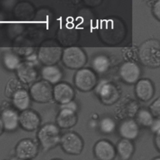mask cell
Instances as JSON below:
<instances>
[{
    "mask_svg": "<svg viewBox=\"0 0 160 160\" xmlns=\"http://www.w3.org/2000/svg\"><path fill=\"white\" fill-rule=\"evenodd\" d=\"M139 58L146 66L152 68L160 65V43L156 39H149L143 42L139 49Z\"/></svg>",
    "mask_w": 160,
    "mask_h": 160,
    "instance_id": "6da1fadb",
    "label": "cell"
},
{
    "mask_svg": "<svg viewBox=\"0 0 160 160\" xmlns=\"http://www.w3.org/2000/svg\"><path fill=\"white\" fill-rule=\"evenodd\" d=\"M38 139L44 150H48L56 146L60 142V131L54 124L44 125L38 133Z\"/></svg>",
    "mask_w": 160,
    "mask_h": 160,
    "instance_id": "7a4b0ae2",
    "label": "cell"
},
{
    "mask_svg": "<svg viewBox=\"0 0 160 160\" xmlns=\"http://www.w3.org/2000/svg\"><path fill=\"white\" fill-rule=\"evenodd\" d=\"M63 64L68 68L76 69L82 68L86 62V55L84 51L78 47H69L62 52Z\"/></svg>",
    "mask_w": 160,
    "mask_h": 160,
    "instance_id": "3957f363",
    "label": "cell"
},
{
    "mask_svg": "<svg viewBox=\"0 0 160 160\" xmlns=\"http://www.w3.org/2000/svg\"><path fill=\"white\" fill-rule=\"evenodd\" d=\"M96 92L101 101L106 105L114 104L119 97L117 88L112 83L106 81H101L96 88Z\"/></svg>",
    "mask_w": 160,
    "mask_h": 160,
    "instance_id": "277c9868",
    "label": "cell"
},
{
    "mask_svg": "<svg viewBox=\"0 0 160 160\" xmlns=\"http://www.w3.org/2000/svg\"><path fill=\"white\" fill-rule=\"evenodd\" d=\"M30 94L32 98L38 102H48L52 98V88L48 81H39L31 86Z\"/></svg>",
    "mask_w": 160,
    "mask_h": 160,
    "instance_id": "5b68a950",
    "label": "cell"
},
{
    "mask_svg": "<svg viewBox=\"0 0 160 160\" xmlns=\"http://www.w3.org/2000/svg\"><path fill=\"white\" fill-rule=\"evenodd\" d=\"M97 78L94 72L88 68L80 69L74 76L76 86L82 91H89L96 84Z\"/></svg>",
    "mask_w": 160,
    "mask_h": 160,
    "instance_id": "8992f818",
    "label": "cell"
},
{
    "mask_svg": "<svg viewBox=\"0 0 160 160\" xmlns=\"http://www.w3.org/2000/svg\"><path fill=\"white\" fill-rule=\"evenodd\" d=\"M59 142L63 150L70 154H79L82 150V141L81 138L74 132H69L64 134L61 137Z\"/></svg>",
    "mask_w": 160,
    "mask_h": 160,
    "instance_id": "52a82bcc",
    "label": "cell"
},
{
    "mask_svg": "<svg viewBox=\"0 0 160 160\" xmlns=\"http://www.w3.org/2000/svg\"><path fill=\"white\" fill-rule=\"evenodd\" d=\"M62 49L59 47H42L38 51L39 61L45 65H54L61 59Z\"/></svg>",
    "mask_w": 160,
    "mask_h": 160,
    "instance_id": "ba28073f",
    "label": "cell"
},
{
    "mask_svg": "<svg viewBox=\"0 0 160 160\" xmlns=\"http://www.w3.org/2000/svg\"><path fill=\"white\" fill-rule=\"evenodd\" d=\"M119 74L121 78L126 82L133 84L138 81L141 74V69L139 66L131 61L123 63L120 69Z\"/></svg>",
    "mask_w": 160,
    "mask_h": 160,
    "instance_id": "9c48e42d",
    "label": "cell"
},
{
    "mask_svg": "<svg viewBox=\"0 0 160 160\" xmlns=\"http://www.w3.org/2000/svg\"><path fill=\"white\" fill-rule=\"evenodd\" d=\"M52 96L61 104L69 102L74 97V91L68 84L60 82L57 84L52 89Z\"/></svg>",
    "mask_w": 160,
    "mask_h": 160,
    "instance_id": "30bf717a",
    "label": "cell"
},
{
    "mask_svg": "<svg viewBox=\"0 0 160 160\" xmlns=\"http://www.w3.org/2000/svg\"><path fill=\"white\" fill-rule=\"evenodd\" d=\"M38 146L32 140L25 139L21 140L16 148V156L22 159H31L38 153Z\"/></svg>",
    "mask_w": 160,
    "mask_h": 160,
    "instance_id": "8fae6325",
    "label": "cell"
},
{
    "mask_svg": "<svg viewBox=\"0 0 160 160\" xmlns=\"http://www.w3.org/2000/svg\"><path fill=\"white\" fill-rule=\"evenodd\" d=\"M16 69L19 79L24 83L32 82L37 78L38 72L35 66L32 62H20Z\"/></svg>",
    "mask_w": 160,
    "mask_h": 160,
    "instance_id": "7c38bea8",
    "label": "cell"
},
{
    "mask_svg": "<svg viewBox=\"0 0 160 160\" xmlns=\"http://www.w3.org/2000/svg\"><path fill=\"white\" fill-rule=\"evenodd\" d=\"M96 157L100 160H112L116 155L113 145L107 140L98 141L94 148Z\"/></svg>",
    "mask_w": 160,
    "mask_h": 160,
    "instance_id": "4fadbf2b",
    "label": "cell"
},
{
    "mask_svg": "<svg viewBox=\"0 0 160 160\" xmlns=\"http://www.w3.org/2000/svg\"><path fill=\"white\" fill-rule=\"evenodd\" d=\"M19 122L21 126L27 131L36 129L41 122L39 116L33 111L23 110L19 116Z\"/></svg>",
    "mask_w": 160,
    "mask_h": 160,
    "instance_id": "5bb4252c",
    "label": "cell"
},
{
    "mask_svg": "<svg viewBox=\"0 0 160 160\" xmlns=\"http://www.w3.org/2000/svg\"><path fill=\"white\" fill-rule=\"evenodd\" d=\"M61 110L57 116L56 121L61 128H70L77 122L76 111L65 107H60Z\"/></svg>",
    "mask_w": 160,
    "mask_h": 160,
    "instance_id": "9a60e30c",
    "label": "cell"
},
{
    "mask_svg": "<svg viewBox=\"0 0 160 160\" xmlns=\"http://www.w3.org/2000/svg\"><path fill=\"white\" fill-rule=\"evenodd\" d=\"M135 92L137 97L139 99L143 101H148L154 95V86L149 79H142L137 81Z\"/></svg>",
    "mask_w": 160,
    "mask_h": 160,
    "instance_id": "2e32d148",
    "label": "cell"
},
{
    "mask_svg": "<svg viewBox=\"0 0 160 160\" xmlns=\"http://www.w3.org/2000/svg\"><path fill=\"white\" fill-rule=\"evenodd\" d=\"M119 131L122 138L132 140L137 138L139 134V126L134 120L128 119L121 123Z\"/></svg>",
    "mask_w": 160,
    "mask_h": 160,
    "instance_id": "e0dca14e",
    "label": "cell"
},
{
    "mask_svg": "<svg viewBox=\"0 0 160 160\" xmlns=\"http://www.w3.org/2000/svg\"><path fill=\"white\" fill-rule=\"evenodd\" d=\"M41 76L44 80L51 84L58 83L62 77L61 69L54 65H46L41 69Z\"/></svg>",
    "mask_w": 160,
    "mask_h": 160,
    "instance_id": "ac0fdd59",
    "label": "cell"
},
{
    "mask_svg": "<svg viewBox=\"0 0 160 160\" xmlns=\"http://www.w3.org/2000/svg\"><path fill=\"white\" fill-rule=\"evenodd\" d=\"M1 120L3 127L8 131H13L17 128L19 124V116L11 109L4 110L1 114Z\"/></svg>",
    "mask_w": 160,
    "mask_h": 160,
    "instance_id": "d6986e66",
    "label": "cell"
},
{
    "mask_svg": "<svg viewBox=\"0 0 160 160\" xmlns=\"http://www.w3.org/2000/svg\"><path fill=\"white\" fill-rule=\"evenodd\" d=\"M12 102L16 108L23 111L27 109L30 104V97L24 89H19L12 96Z\"/></svg>",
    "mask_w": 160,
    "mask_h": 160,
    "instance_id": "ffe728a7",
    "label": "cell"
},
{
    "mask_svg": "<svg viewBox=\"0 0 160 160\" xmlns=\"http://www.w3.org/2000/svg\"><path fill=\"white\" fill-rule=\"evenodd\" d=\"M117 151L121 159L123 160L128 159L134 152L133 144L129 139L124 138L118 143Z\"/></svg>",
    "mask_w": 160,
    "mask_h": 160,
    "instance_id": "44dd1931",
    "label": "cell"
},
{
    "mask_svg": "<svg viewBox=\"0 0 160 160\" xmlns=\"http://www.w3.org/2000/svg\"><path fill=\"white\" fill-rule=\"evenodd\" d=\"M110 65L109 58L102 54H99L94 58L92 61V66L93 69L98 73H103L106 72Z\"/></svg>",
    "mask_w": 160,
    "mask_h": 160,
    "instance_id": "7402d4cb",
    "label": "cell"
},
{
    "mask_svg": "<svg viewBox=\"0 0 160 160\" xmlns=\"http://www.w3.org/2000/svg\"><path fill=\"white\" fill-rule=\"evenodd\" d=\"M136 119L139 124L143 126L149 127L152 124L154 118L151 112L146 109H141L136 115Z\"/></svg>",
    "mask_w": 160,
    "mask_h": 160,
    "instance_id": "603a6c76",
    "label": "cell"
},
{
    "mask_svg": "<svg viewBox=\"0 0 160 160\" xmlns=\"http://www.w3.org/2000/svg\"><path fill=\"white\" fill-rule=\"evenodd\" d=\"M3 63L7 69L14 70L20 64V59L14 53L6 52L3 56Z\"/></svg>",
    "mask_w": 160,
    "mask_h": 160,
    "instance_id": "cb8c5ba5",
    "label": "cell"
},
{
    "mask_svg": "<svg viewBox=\"0 0 160 160\" xmlns=\"http://www.w3.org/2000/svg\"><path fill=\"white\" fill-rule=\"evenodd\" d=\"M116 127L114 121L111 118H102L99 123V128L101 131L106 134H109L114 131Z\"/></svg>",
    "mask_w": 160,
    "mask_h": 160,
    "instance_id": "d4e9b609",
    "label": "cell"
},
{
    "mask_svg": "<svg viewBox=\"0 0 160 160\" xmlns=\"http://www.w3.org/2000/svg\"><path fill=\"white\" fill-rule=\"evenodd\" d=\"M21 88L20 82L16 79H11L8 82L6 87V94L8 97H12L14 94Z\"/></svg>",
    "mask_w": 160,
    "mask_h": 160,
    "instance_id": "484cf974",
    "label": "cell"
},
{
    "mask_svg": "<svg viewBox=\"0 0 160 160\" xmlns=\"http://www.w3.org/2000/svg\"><path fill=\"white\" fill-rule=\"evenodd\" d=\"M150 112L152 116L159 118L160 115V98L156 99L149 106Z\"/></svg>",
    "mask_w": 160,
    "mask_h": 160,
    "instance_id": "4316f807",
    "label": "cell"
},
{
    "mask_svg": "<svg viewBox=\"0 0 160 160\" xmlns=\"http://www.w3.org/2000/svg\"><path fill=\"white\" fill-rule=\"evenodd\" d=\"M152 132H154L155 134L160 132V119L159 118H158L156 119H154L152 124L150 126Z\"/></svg>",
    "mask_w": 160,
    "mask_h": 160,
    "instance_id": "83f0119b",
    "label": "cell"
},
{
    "mask_svg": "<svg viewBox=\"0 0 160 160\" xmlns=\"http://www.w3.org/2000/svg\"><path fill=\"white\" fill-rule=\"evenodd\" d=\"M159 1H158L154 5V9H153V12L154 16L157 18V19L159 20L160 19V4H159Z\"/></svg>",
    "mask_w": 160,
    "mask_h": 160,
    "instance_id": "f1b7e54d",
    "label": "cell"
},
{
    "mask_svg": "<svg viewBox=\"0 0 160 160\" xmlns=\"http://www.w3.org/2000/svg\"><path fill=\"white\" fill-rule=\"evenodd\" d=\"M101 0H84L86 3L90 6H95L100 3Z\"/></svg>",
    "mask_w": 160,
    "mask_h": 160,
    "instance_id": "f546056e",
    "label": "cell"
},
{
    "mask_svg": "<svg viewBox=\"0 0 160 160\" xmlns=\"http://www.w3.org/2000/svg\"><path fill=\"white\" fill-rule=\"evenodd\" d=\"M156 134V136L155 137V144L158 148V149H160V132H158Z\"/></svg>",
    "mask_w": 160,
    "mask_h": 160,
    "instance_id": "4dcf8cb0",
    "label": "cell"
},
{
    "mask_svg": "<svg viewBox=\"0 0 160 160\" xmlns=\"http://www.w3.org/2000/svg\"><path fill=\"white\" fill-rule=\"evenodd\" d=\"M2 129H3V124H2V120H1V119L0 118V134L2 133Z\"/></svg>",
    "mask_w": 160,
    "mask_h": 160,
    "instance_id": "1f68e13d",
    "label": "cell"
}]
</instances>
